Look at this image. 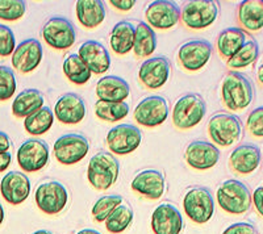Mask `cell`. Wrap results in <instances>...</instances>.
<instances>
[{
	"label": "cell",
	"mask_w": 263,
	"mask_h": 234,
	"mask_svg": "<svg viewBox=\"0 0 263 234\" xmlns=\"http://www.w3.org/2000/svg\"><path fill=\"white\" fill-rule=\"evenodd\" d=\"M42 37L49 46L57 50H67L75 44L74 25L65 17H51L42 27Z\"/></svg>",
	"instance_id": "obj_10"
},
{
	"label": "cell",
	"mask_w": 263,
	"mask_h": 234,
	"mask_svg": "<svg viewBox=\"0 0 263 234\" xmlns=\"http://www.w3.org/2000/svg\"><path fill=\"white\" fill-rule=\"evenodd\" d=\"M152 229L154 234H180L183 230L182 213L174 204L162 203L153 212Z\"/></svg>",
	"instance_id": "obj_17"
},
{
	"label": "cell",
	"mask_w": 263,
	"mask_h": 234,
	"mask_svg": "<svg viewBox=\"0 0 263 234\" xmlns=\"http://www.w3.org/2000/svg\"><path fill=\"white\" fill-rule=\"evenodd\" d=\"M44 95L36 88L21 91L12 103V113L18 119H27L44 107Z\"/></svg>",
	"instance_id": "obj_27"
},
{
	"label": "cell",
	"mask_w": 263,
	"mask_h": 234,
	"mask_svg": "<svg viewBox=\"0 0 263 234\" xmlns=\"http://www.w3.org/2000/svg\"><path fill=\"white\" fill-rule=\"evenodd\" d=\"M246 126L248 130L250 132L251 135L260 138L263 135V108L258 107V108L253 109L249 113L248 120H246Z\"/></svg>",
	"instance_id": "obj_41"
},
{
	"label": "cell",
	"mask_w": 263,
	"mask_h": 234,
	"mask_svg": "<svg viewBox=\"0 0 263 234\" xmlns=\"http://www.w3.org/2000/svg\"><path fill=\"white\" fill-rule=\"evenodd\" d=\"M205 112L206 105L201 95L185 93L174 105L173 123L180 130L191 129L203 120Z\"/></svg>",
	"instance_id": "obj_4"
},
{
	"label": "cell",
	"mask_w": 263,
	"mask_h": 234,
	"mask_svg": "<svg viewBox=\"0 0 263 234\" xmlns=\"http://www.w3.org/2000/svg\"><path fill=\"white\" fill-rule=\"evenodd\" d=\"M238 23L250 32H258L263 28V3L260 0H246L238 7Z\"/></svg>",
	"instance_id": "obj_28"
},
{
	"label": "cell",
	"mask_w": 263,
	"mask_h": 234,
	"mask_svg": "<svg viewBox=\"0 0 263 234\" xmlns=\"http://www.w3.org/2000/svg\"><path fill=\"white\" fill-rule=\"evenodd\" d=\"M185 162L195 170H208L217 165L220 150L211 142L192 141L185 147Z\"/></svg>",
	"instance_id": "obj_20"
},
{
	"label": "cell",
	"mask_w": 263,
	"mask_h": 234,
	"mask_svg": "<svg viewBox=\"0 0 263 234\" xmlns=\"http://www.w3.org/2000/svg\"><path fill=\"white\" fill-rule=\"evenodd\" d=\"M149 27H154L157 29H170L175 27L180 20V9L173 2L167 0H158L149 4L145 11Z\"/></svg>",
	"instance_id": "obj_16"
},
{
	"label": "cell",
	"mask_w": 263,
	"mask_h": 234,
	"mask_svg": "<svg viewBox=\"0 0 263 234\" xmlns=\"http://www.w3.org/2000/svg\"><path fill=\"white\" fill-rule=\"evenodd\" d=\"M171 63L163 55L145 61L138 70V79L149 90H158L170 78Z\"/></svg>",
	"instance_id": "obj_15"
},
{
	"label": "cell",
	"mask_w": 263,
	"mask_h": 234,
	"mask_svg": "<svg viewBox=\"0 0 263 234\" xmlns=\"http://www.w3.org/2000/svg\"><path fill=\"white\" fill-rule=\"evenodd\" d=\"M54 114L49 107H42L24 120V128L29 134L41 135L53 126Z\"/></svg>",
	"instance_id": "obj_32"
},
{
	"label": "cell",
	"mask_w": 263,
	"mask_h": 234,
	"mask_svg": "<svg viewBox=\"0 0 263 234\" xmlns=\"http://www.w3.org/2000/svg\"><path fill=\"white\" fill-rule=\"evenodd\" d=\"M130 87L125 79L115 75H105L96 84V96L102 102L121 103L128 99Z\"/></svg>",
	"instance_id": "obj_25"
},
{
	"label": "cell",
	"mask_w": 263,
	"mask_h": 234,
	"mask_svg": "<svg viewBox=\"0 0 263 234\" xmlns=\"http://www.w3.org/2000/svg\"><path fill=\"white\" fill-rule=\"evenodd\" d=\"M208 134L215 144L227 147L241 138L242 125L234 114L216 113L208 121Z\"/></svg>",
	"instance_id": "obj_6"
},
{
	"label": "cell",
	"mask_w": 263,
	"mask_h": 234,
	"mask_svg": "<svg viewBox=\"0 0 263 234\" xmlns=\"http://www.w3.org/2000/svg\"><path fill=\"white\" fill-rule=\"evenodd\" d=\"M129 105L125 102L109 103L98 100L95 103V114L100 120L115 123V121L123 120L128 116Z\"/></svg>",
	"instance_id": "obj_36"
},
{
	"label": "cell",
	"mask_w": 263,
	"mask_h": 234,
	"mask_svg": "<svg viewBox=\"0 0 263 234\" xmlns=\"http://www.w3.org/2000/svg\"><path fill=\"white\" fill-rule=\"evenodd\" d=\"M34 200L40 210L46 215H58L65 209L69 193L58 180H50L40 184L34 192Z\"/></svg>",
	"instance_id": "obj_7"
},
{
	"label": "cell",
	"mask_w": 263,
	"mask_h": 234,
	"mask_svg": "<svg viewBox=\"0 0 263 234\" xmlns=\"http://www.w3.org/2000/svg\"><path fill=\"white\" fill-rule=\"evenodd\" d=\"M11 147H12V142L9 140L8 134L0 132V153H7L11 150Z\"/></svg>",
	"instance_id": "obj_45"
},
{
	"label": "cell",
	"mask_w": 263,
	"mask_h": 234,
	"mask_svg": "<svg viewBox=\"0 0 263 234\" xmlns=\"http://www.w3.org/2000/svg\"><path fill=\"white\" fill-rule=\"evenodd\" d=\"M77 234H102V233L95 230V229H83V230H79Z\"/></svg>",
	"instance_id": "obj_47"
},
{
	"label": "cell",
	"mask_w": 263,
	"mask_h": 234,
	"mask_svg": "<svg viewBox=\"0 0 263 234\" xmlns=\"http://www.w3.org/2000/svg\"><path fill=\"white\" fill-rule=\"evenodd\" d=\"M15 91L16 79L13 71L7 66H0V102L11 99Z\"/></svg>",
	"instance_id": "obj_39"
},
{
	"label": "cell",
	"mask_w": 263,
	"mask_h": 234,
	"mask_svg": "<svg viewBox=\"0 0 263 234\" xmlns=\"http://www.w3.org/2000/svg\"><path fill=\"white\" fill-rule=\"evenodd\" d=\"M27 4L21 0H0V20L16 21L24 16Z\"/></svg>",
	"instance_id": "obj_38"
},
{
	"label": "cell",
	"mask_w": 263,
	"mask_h": 234,
	"mask_svg": "<svg viewBox=\"0 0 263 234\" xmlns=\"http://www.w3.org/2000/svg\"><path fill=\"white\" fill-rule=\"evenodd\" d=\"M221 96L228 109L242 111L254 100V88L248 76L238 71H229L222 79Z\"/></svg>",
	"instance_id": "obj_1"
},
{
	"label": "cell",
	"mask_w": 263,
	"mask_h": 234,
	"mask_svg": "<svg viewBox=\"0 0 263 234\" xmlns=\"http://www.w3.org/2000/svg\"><path fill=\"white\" fill-rule=\"evenodd\" d=\"M133 209L129 204H120L105 220V228L109 233L120 234L125 231L133 222Z\"/></svg>",
	"instance_id": "obj_34"
},
{
	"label": "cell",
	"mask_w": 263,
	"mask_h": 234,
	"mask_svg": "<svg viewBox=\"0 0 263 234\" xmlns=\"http://www.w3.org/2000/svg\"><path fill=\"white\" fill-rule=\"evenodd\" d=\"M157 48V36L156 32L152 27L144 23L138 21L137 28L135 32V41H133V49L137 58H145L152 55Z\"/></svg>",
	"instance_id": "obj_31"
},
{
	"label": "cell",
	"mask_w": 263,
	"mask_h": 234,
	"mask_svg": "<svg viewBox=\"0 0 263 234\" xmlns=\"http://www.w3.org/2000/svg\"><path fill=\"white\" fill-rule=\"evenodd\" d=\"M135 25L130 21H119L114 27L111 32V48L112 50L119 55L128 54L133 49V41H135Z\"/></svg>",
	"instance_id": "obj_29"
},
{
	"label": "cell",
	"mask_w": 263,
	"mask_h": 234,
	"mask_svg": "<svg viewBox=\"0 0 263 234\" xmlns=\"http://www.w3.org/2000/svg\"><path fill=\"white\" fill-rule=\"evenodd\" d=\"M63 72H65L66 78L69 79L71 83L82 84L87 83L90 81L91 74L92 72L88 70V67L83 63V61L79 58L78 54H69L66 57V60L63 61Z\"/></svg>",
	"instance_id": "obj_33"
},
{
	"label": "cell",
	"mask_w": 263,
	"mask_h": 234,
	"mask_svg": "<svg viewBox=\"0 0 263 234\" xmlns=\"http://www.w3.org/2000/svg\"><path fill=\"white\" fill-rule=\"evenodd\" d=\"M218 8L216 2L211 0H194L183 6L180 20L190 29H204L215 23Z\"/></svg>",
	"instance_id": "obj_8"
},
{
	"label": "cell",
	"mask_w": 263,
	"mask_h": 234,
	"mask_svg": "<svg viewBox=\"0 0 263 234\" xmlns=\"http://www.w3.org/2000/svg\"><path fill=\"white\" fill-rule=\"evenodd\" d=\"M135 120L146 128H156L168 117V104L163 96L153 95L141 100L135 109Z\"/></svg>",
	"instance_id": "obj_13"
},
{
	"label": "cell",
	"mask_w": 263,
	"mask_h": 234,
	"mask_svg": "<svg viewBox=\"0 0 263 234\" xmlns=\"http://www.w3.org/2000/svg\"><path fill=\"white\" fill-rule=\"evenodd\" d=\"M217 201L221 209L230 215H243L250 210L251 193L245 183L236 179L225 180L217 189Z\"/></svg>",
	"instance_id": "obj_3"
},
{
	"label": "cell",
	"mask_w": 263,
	"mask_h": 234,
	"mask_svg": "<svg viewBox=\"0 0 263 234\" xmlns=\"http://www.w3.org/2000/svg\"><path fill=\"white\" fill-rule=\"evenodd\" d=\"M87 108L84 100L78 93L67 92L58 99L54 107V114L62 124H79L86 117Z\"/></svg>",
	"instance_id": "obj_21"
},
{
	"label": "cell",
	"mask_w": 263,
	"mask_h": 234,
	"mask_svg": "<svg viewBox=\"0 0 263 234\" xmlns=\"http://www.w3.org/2000/svg\"><path fill=\"white\" fill-rule=\"evenodd\" d=\"M15 49V34L11 28L0 25V57H8V55L13 54Z\"/></svg>",
	"instance_id": "obj_40"
},
{
	"label": "cell",
	"mask_w": 263,
	"mask_h": 234,
	"mask_svg": "<svg viewBox=\"0 0 263 234\" xmlns=\"http://www.w3.org/2000/svg\"><path fill=\"white\" fill-rule=\"evenodd\" d=\"M4 221V209H3V205L0 204V225L3 224Z\"/></svg>",
	"instance_id": "obj_48"
},
{
	"label": "cell",
	"mask_w": 263,
	"mask_h": 234,
	"mask_svg": "<svg viewBox=\"0 0 263 234\" xmlns=\"http://www.w3.org/2000/svg\"><path fill=\"white\" fill-rule=\"evenodd\" d=\"M12 162V154L7 151V153H0V172L6 171Z\"/></svg>",
	"instance_id": "obj_46"
},
{
	"label": "cell",
	"mask_w": 263,
	"mask_h": 234,
	"mask_svg": "<svg viewBox=\"0 0 263 234\" xmlns=\"http://www.w3.org/2000/svg\"><path fill=\"white\" fill-rule=\"evenodd\" d=\"M120 172V163L116 157L108 151H99L90 159L87 168V179L98 191H105L116 183Z\"/></svg>",
	"instance_id": "obj_2"
},
{
	"label": "cell",
	"mask_w": 263,
	"mask_h": 234,
	"mask_svg": "<svg viewBox=\"0 0 263 234\" xmlns=\"http://www.w3.org/2000/svg\"><path fill=\"white\" fill-rule=\"evenodd\" d=\"M222 234H259L255 225L250 222H236L233 225L228 226Z\"/></svg>",
	"instance_id": "obj_42"
},
{
	"label": "cell",
	"mask_w": 263,
	"mask_h": 234,
	"mask_svg": "<svg viewBox=\"0 0 263 234\" xmlns=\"http://www.w3.org/2000/svg\"><path fill=\"white\" fill-rule=\"evenodd\" d=\"M259 55V46L255 40H249L242 45V48L237 51L232 58L227 60V65L229 69H242L248 67L258 60Z\"/></svg>",
	"instance_id": "obj_35"
},
{
	"label": "cell",
	"mask_w": 263,
	"mask_h": 234,
	"mask_svg": "<svg viewBox=\"0 0 263 234\" xmlns=\"http://www.w3.org/2000/svg\"><path fill=\"white\" fill-rule=\"evenodd\" d=\"M260 162V150L257 145H239L229 157V166L236 174L248 175L257 170Z\"/></svg>",
	"instance_id": "obj_24"
},
{
	"label": "cell",
	"mask_w": 263,
	"mask_h": 234,
	"mask_svg": "<svg viewBox=\"0 0 263 234\" xmlns=\"http://www.w3.org/2000/svg\"><path fill=\"white\" fill-rule=\"evenodd\" d=\"M185 215L195 224H205L215 213V201L206 187H192L183 199Z\"/></svg>",
	"instance_id": "obj_5"
},
{
	"label": "cell",
	"mask_w": 263,
	"mask_h": 234,
	"mask_svg": "<svg viewBox=\"0 0 263 234\" xmlns=\"http://www.w3.org/2000/svg\"><path fill=\"white\" fill-rule=\"evenodd\" d=\"M258 76H259V78H258V79H259V82L262 83V67H259V75H258Z\"/></svg>",
	"instance_id": "obj_50"
},
{
	"label": "cell",
	"mask_w": 263,
	"mask_h": 234,
	"mask_svg": "<svg viewBox=\"0 0 263 234\" xmlns=\"http://www.w3.org/2000/svg\"><path fill=\"white\" fill-rule=\"evenodd\" d=\"M132 189L149 200H158L164 192V177L159 170L147 168L138 172L130 184Z\"/></svg>",
	"instance_id": "obj_19"
},
{
	"label": "cell",
	"mask_w": 263,
	"mask_h": 234,
	"mask_svg": "<svg viewBox=\"0 0 263 234\" xmlns=\"http://www.w3.org/2000/svg\"><path fill=\"white\" fill-rule=\"evenodd\" d=\"M246 32L241 28H227L218 34L217 50L222 58L229 60L233 57L246 42Z\"/></svg>",
	"instance_id": "obj_30"
},
{
	"label": "cell",
	"mask_w": 263,
	"mask_h": 234,
	"mask_svg": "<svg viewBox=\"0 0 263 234\" xmlns=\"http://www.w3.org/2000/svg\"><path fill=\"white\" fill-rule=\"evenodd\" d=\"M141 141H142L141 130L132 124H120L115 126L108 132L107 138H105L109 151L117 155L133 153L137 150Z\"/></svg>",
	"instance_id": "obj_11"
},
{
	"label": "cell",
	"mask_w": 263,
	"mask_h": 234,
	"mask_svg": "<svg viewBox=\"0 0 263 234\" xmlns=\"http://www.w3.org/2000/svg\"><path fill=\"white\" fill-rule=\"evenodd\" d=\"M123 204V196L120 195H105L96 201L92 207V217L96 222H103L108 219V216Z\"/></svg>",
	"instance_id": "obj_37"
},
{
	"label": "cell",
	"mask_w": 263,
	"mask_h": 234,
	"mask_svg": "<svg viewBox=\"0 0 263 234\" xmlns=\"http://www.w3.org/2000/svg\"><path fill=\"white\" fill-rule=\"evenodd\" d=\"M33 234H53V233H51L50 230H45V229H41V230L34 231V233H33Z\"/></svg>",
	"instance_id": "obj_49"
},
{
	"label": "cell",
	"mask_w": 263,
	"mask_h": 234,
	"mask_svg": "<svg viewBox=\"0 0 263 234\" xmlns=\"http://www.w3.org/2000/svg\"><path fill=\"white\" fill-rule=\"evenodd\" d=\"M54 157L62 165L70 166L81 162L90 150L88 140L83 134L69 133L58 138L54 144Z\"/></svg>",
	"instance_id": "obj_9"
},
{
	"label": "cell",
	"mask_w": 263,
	"mask_h": 234,
	"mask_svg": "<svg viewBox=\"0 0 263 234\" xmlns=\"http://www.w3.org/2000/svg\"><path fill=\"white\" fill-rule=\"evenodd\" d=\"M0 193L9 204L18 205L24 203L30 193L29 178L24 172H8L2 179Z\"/></svg>",
	"instance_id": "obj_22"
},
{
	"label": "cell",
	"mask_w": 263,
	"mask_h": 234,
	"mask_svg": "<svg viewBox=\"0 0 263 234\" xmlns=\"http://www.w3.org/2000/svg\"><path fill=\"white\" fill-rule=\"evenodd\" d=\"M109 4H112L116 9L126 12L136 6V0H111Z\"/></svg>",
	"instance_id": "obj_44"
},
{
	"label": "cell",
	"mask_w": 263,
	"mask_h": 234,
	"mask_svg": "<svg viewBox=\"0 0 263 234\" xmlns=\"http://www.w3.org/2000/svg\"><path fill=\"white\" fill-rule=\"evenodd\" d=\"M78 55L93 74H104L111 66V57L103 44L96 40H88L82 44Z\"/></svg>",
	"instance_id": "obj_23"
},
{
	"label": "cell",
	"mask_w": 263,
	"mask_h": 234,
	"mask_svg": "<svg viewBox=\"0 0 263 234\" xmlns=\"http://www.w3.org/2000/svg\"><path fill=\"white\" fill-rule=\"evenodd\" d=\"M49 161V146L39 138L28 140L18 147L17 162L25 172H36L45 167Z\"/></svg>",
	"instance_id": "obj_14"
},
{
	"label": "cell",
	"mask_w": 263,
	"mask_h": 234,
	"mask_svg": "<svg viewBox=\"0 0 263 234\" xmlns=\"http://www.w3.org/2000/svg\"><path fill=\"white\" fill-rule=\"evenodd\" d=\"M44 50L39 40L28 38L16 46L12 54V66L21 74L33 71L41 63Z\"/></svg>",
	"instance_id": "obj_18"
},
{
	"label": "cell",
	"mask_w": 263,
	"mask_h": 234,
	"mask_svg": "<svg viewBox=\"0 0 263 234\" xmlns=\"http://www.w3.org/2000/svg\"><path fill=\"white\" fill-rule=\"evenodd\" d=\"M253 204H254L255 209H257L258 215L263 216V188L258 187L253 193Z\"/></svg>",
	"instance_id": "obj_43"
},
{
	"label": "cell",
	"mask_w": 263,
	"mask_h": 234,
	"mask_svg": "<svg viewBox=\"0 0 263 234\" xmlns=\"http://www.w3.org/2000/svg\"><path fill=\"white\" fill-rule=\"evenodd\" d=\"M213 53V46L206 40H191L184 42L178 51V62L187 71L203 69Z\"/></svg>",
	"instance_id": "obj_12"
},
{
	"label": "cell",
	"mask_w": 263,
	"mask_h": 234,
	"mask_svg": "<svg viewBox=\"0 0 263 234\" xmlns=\"http://www.w3.org/2000/svg\"><path fill=\"white\" fill-rule=\"evenodd\" d=\"M77 17L87 29H93L105 18V8L100 0H79L77 2Z\"/></svg>",
	"instance_id": "obj_26"
}]
</instances>
